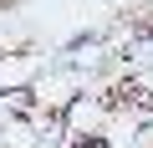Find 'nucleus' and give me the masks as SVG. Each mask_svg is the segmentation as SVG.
I'll return each mask as SVG.
<instances>
[{"label":"nucleus","instance_id":"f257e3e1","mask_svg":"<svg viewBox=\"0 0 153 148\" xmlns=\"http://www.w3.org/2000/svg\"><path fill=\"white\" fill-rule=\"evenodd\" d=\"M133 97H138V87H128V82H123V87H112V97H107V102H112V107H123V102H133Z\"/></svg>","mask_w":153,"mask_h":148}]
</instances>
